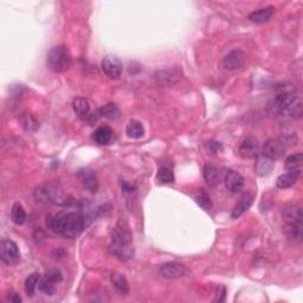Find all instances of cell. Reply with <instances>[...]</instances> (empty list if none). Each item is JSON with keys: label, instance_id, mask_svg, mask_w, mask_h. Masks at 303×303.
Returning <instances> with one entry per match:
<instances>
[{"label": "cell", "instance_id": "6da1fadb", "mask_svg": "<svg viewBox=\"0 0 303 303\" xmlns=\"http://www.w3.org/2000/svg\"><path fill=\"white\" fill-rule=\"evenodd\" d=\"M46 228L60 236L75 238L84 228V217L78 211H60L46 218Z\"/></svg>", "mask_w": 303, "mask_h": 303}, {"label": "cell", "instance_id": "7a4b0ae2", "mask_svg": "<svg viewBox=\"0 0 303 303\" xmlns=\"http://www.w3.org/2000/svg\"><path fill=\"white\" fill-rule=\"evenodd\" d=\"M109 250L116 258L124 260V262L133 257V234H132L130 225L124 219H120L112 230Z\"/></svg>", "mask_w": 303, "mask_h": 303}, {"label": "cell", "instance_id": "3957f363", "mask_svg": "<svg viewBox=\"0 0 303 303\" xmlns=\"http://www.w3.org/2000/svg\"><path fill=\"white\" fill-rule=\"evenodd\" d=\"M72 54L66 45H56L46 54V66L54 72H66L72 66Z\"/></svg>", "mask_w": 303, "mask_h": 303}, {"label": "cell", "instance_id": "277c9868", "mask_svg": "<svg viewBox=\"0 0 303 303\" xmlns=\"http://www.w3.org/2000/svg\"><path fill=\"white\" fill-rule=\"evenodd\" d=\"M34 198L37 202L40 204H62L66 199L62 190L58 188L56 185L52 184H43V185L38 186L34 191Z\"/></svg>", "mask_w": 303, "mask_h": 303}, {"label": "cell", "instance_id": "5b68a950", "mask_svg": "<svg viewBox=\"0 0 303 303\" xmlns=\"http://www.w3.org/2000/svg\"><path fill=\"white\" fill-rule=\"evenodd\" d=\"M280 89L281 90L278 92V94L268 103L266 112L272 116L284 114L286 106H288L290 100L294 96L292 95V89H284V86H281Z\"/></svg>", "mask_w": 303, "mask_h": 303}, {"label": "cell", "instance_id": "8992f818", "mask_svg": "<svg viewBox=\"0 0 303 303\" xmlns=\"http://www.w3.org/2000/svg\"><path fill=\"white\" fill-rule=\"evenodd\" d=\"M0 258L8 266H16L20 262V251L14 240H2V243H0Z\"/></svg>", "mask_w": 303, "mask_h": 303}, {"label": "cell", "instance_id": "52a82bcc", "mask_svg": "<svg viewBox=\"0 0 303 303\" xmlns=\"http://www.w3.org/2000/svg\"><path fill=\"white\" fill-rule=\"evenodd\" d=\"M101 68L104 75L112 80L120 78L122 75V70H124L121 60L115 56H107L103 58Z\"/></svg>", "mask_w": 303, "mask_h": 303}, {"label": "cell", "instance_id": "ba28073f", "mask_svg": "<svg viewBox=\"0 0 303 303\" xmlns=\"http://www.w3.org/2000/svg\"><path fill=\"white\" fill-rule=\"evenodd\" d=\"M159 272L164 278L176 280L188 275V269L179 262H167L160 266Z\"/></svg>", "mask_w": 303, "mask_h": 303}, {"label": "cell", "instance_id": "9c48e42d", "mask_svg": "<svg viewBox=\"0 0 303 303\" xmlns=\"http://www.w3.org/2000/svg\"><path fill=\"white\" fill-rule=\"evenodd\" d=\"M182 77V72L179 68H167V69L159 70L156 74V80L161 86H173L179 82Z\"/></svg>", "mask_w": 303, "mask_h": 303}, {"label": "cell", "instance_id": "30bf717a", "mask_svg": "<svg viewBox=\"0 0 303 303\" xmlns=\"http://www.w3.org/2000/svg\"><path fill=\"white\" fill-rule=\"evenodd\" d=\"M77 178H78L80 185L83 186V188L86 190L89 193H94L98 192V176L94 170L92 168H88V167H84V168H80L78 172H77Z\"/></svg>", "mask_w": 303, "mask_h": 303}, {"label": "cell", "instance_id": "8fae6325", "mask_svg": "<svg viewBox=\"0 0 303 303\" xmlns=\"http://www.w3.org/2000/svg\"><path fill=\"white\" fill-rule=\"evenodd\" d=\"M286 148V146L281 138H270L263 144L262 154L264 156L269 158V159H280V158L284 156Z\"/></svg>", "mask_w": 303, "mask_h": 303}, {"label": "cell", "instance_id": "7c38bea8", "mask_svg": "<svg viewBox=\"0 0 303 303\" xmlns=\"http://www.w3.org/2000/svg\"><path fill=\"white\" fill-rule=\"evenodd\" d=\"M246 63V54L240 49L232 50L228 52L223 60V66L228 72H236L244 66Z\"/></svg>", "mask_w": 303, "mask_h": 303}, {"label": "cell", "instance_id": "4fadbf2b", "mask_svg": "<svg viewBox=\"0 0 303 303\" xmlns=\"http://www.w3.org/2000/svg\"><path fill=\"white\" fill-rule=\"evenodd\" d=\"M224 182L228 191H230L231 193H238L243 190L246 180H244L243 176L236 172V170H226V172L224 174Z\"/></svg>", "mask_w": 303, "mask_h": 303}, {"label": "cell", "instance_id": "5bb4252c", "mask_svg": "<svg viewBox=\"0 0 303 303\" xmlns=\"http://www.w3.org/2000/svg\"><path fill=\"white\" fill-rule=\"evenodd\" d=\"M238 153L244 159H252L258 154V141L254 136H246L243 138L238 148Z\"/></svg>", "mask_w": 303, "mask_h": 303}, {"label": "cell", "instance_id": "9a60e30c", "mask_svg": "<svg viewBox=\"0 0 303 303\" xmlns=\"http://www.w3.org/2000/svg\"><path fill=\"white\" fill-rule=\"evenodd\" d=\"M301 168L288 170V172L282 174V176H280L278 178H277L276 186L282 190L292 188V186L295 185V184L298 182V179L301 178Z\"/></svg>", "mask_w": 303, "mask_h": 303}, {"label": "cell", "instance_id": "2e32d148", "mask_svg": "<svg viewBox=\"0 0 303 303\" xmlns=\"http://www.w3.org/2000/svg\"><path fill=\"white\" fill-rule=\"evenodd\" d=\"M275 8L274 6H266V8L256 10L252 11L251 14L248 16L250 22H254V24H264V22H269L272 17L275 14Z\"/></svg>", "mask_w": 303, "mask_h": 303}, {"label": "cell", "instance_id": "e0dca14e", "mask_svg": "<svg viewBox=\"0 0 303 303\" xmlns=\"http://www.w3.org/2000/svg\"><path fill=\"white\" fill-rule=\"evenodd\" d=\"M254 202V196L250 193H246L243 196L240 198V200L237 202L236 206H234V210L231 212V218L232 219H237L240 218L242 214H244L251 208Z\"/></svg>", "mask_w": 303, "mask_h": 303}, {"label": "cell", "instance_id": "ac0fdd59", "mask_svg": "<svg viewBox=\"0 0 303 303\" xmlns=\"http://www.w3.org/2000/svg\"><path fill=\"white\" fill-rule=\"evenodd\" d=\"M288 114L290 118H294V120H300L302 118L303 115V102L301 96H292V98L290 100V102L286 106V112Z\"/></svg>", "mask_w": 303, "mask_h": 303}, {"label": "cell", "instance_id": "d6986e66", "mask_svg": "<svg viewBox=\"0 0 303 303\" xmlns=\"http://www.w3.org/2000/svg\"><path fill=\"white\" fill-rule=\"evenodd\" d=\"M92 138L98 144H108L112 138V130L108 126H101L92 133Z\"/></svg>", "mask_w": 303, "mask_h": 303}, {"label": "cell", "instance_id": "ffe728a7", "mask_svg": "<svg viewBox=\"0 0 303 303\" xmlns=\"http://www.w3.org/2000/svg\"><path fill=\"white\" fill-rule=\"evenodd\" d=\"M302 210L298 205H289L283 210V219L286 223H302Z\"/></svg>", "mask_w": 303, "mask_h": 303}, {"label": "cell", "instance_id": "44dd1931", "mask_svg": "<svg viewBox=\"0 0 303 303\" xmlns=\"http://www.w3.org/2000/svg\"><path fill=\"white\" fill-rule=\"evenodd\" d=\"M19 122H20L22 127L26 132H30V133H34L40 128V121L31 112H22L20 116H19Z\"/></svg>", "mask_w": 303, "mask_h": 303}, {"label": "cell", "instance_id": "7402d4cb", "mask_svg": "<svg viewBox=\"0 0 303 303\" xmlns=\"http://www.w3.org/2000/svg\"><path fill=\"white\" fill-rule=\"evenodd\" d=\"M274 166H275V162H274L272 159H269V158L262 156L257 159L254 170H256V173L258 174L260 176H269V174L272 172Z\"/></svg>", "mask_w": 303, "mask_h": 303}, {"label": "cell", "instance_id": "603a6c76", "mask_svg": "<svg viewBox=\"0 0 303 303\" xmlns=\"http://www.w3.org/2000/svg\"><path fill=\"white\" fill-rule=\"evenodd\" d=\"M72 109L80 118L84 120L90 115V104L86 98H77L72 102Z\"/></svg>", "mask_w": 303, "mask_h": 303}, {"label": "cell", "instance_id": "cb8c5ba5", "mask_svg": "<svg viewBox=\"0 0 303 303\" xmlns=\"http://www.w3.org/2000/svg\"><path fill=\"white\" fill-rule=\"evenodd\" d=\"M110 280L112 286H115V289L120 292L121 295H127L130 292V284H128L127 278L122 275L120 272H112L110 275Z\"/></svg>", "mask_w": 303, "mask_h": 303}, {"label": "cell", "instance_id": "d4e9b609", "mask_svg": "<svg viewBox=\"0 0 303 303\" xmlns=\"http://www.w3.org/2000/svg\"><path fill=\"white\" fill-rule=\"evenodd\" d=\"M202 174H204V179L206 184H208V186H211V188H214V186H217L219 184V172L217 167L211 165V164L205 165Z\"/></svg>", "mask_w": 303, "mask_h": 303}, {"label": "cell", "instance_id": "484cf974", "mask_svg": "<svg viewBox=\"0 0 303 303\" xmlns=\"http://www.w3.org/2000/svg\"><path fill=\"white\" fill-rule=\"evenodd\" d=\"M126 134L130 138H140L144 136V128L142 124L138 120H130L126 127Z\"/></svg>", "mask_w": 303, "mask_h": 303}, {"label": "cell", "instance_id": "4316f807", "mask_svg": "<svg viewBox=\"0 0 303 303\" xmlns=\"http://www.w3.org/2000/svg\"><path fill=\"white\" fill-rule=\"evenodd\" d=\"M26 212H25L20 202H14L11 208V220L16 225H24L25 222H26Z\"/></svg>", "mask_w": 303, "mask_h": 303}, {"label": "cell", "instance_id": "83f0119b", "mask_svg": "<svg viewBox=\"0 0 303 303\" xmlns=\"http://www.w3.org/2000/svg\"><path fill=\"white\" fill-rule=\"evenodd\" d=\"M284 234L289 240H300L303 234V225L302 223H286Z\"/></svg>", "mask_w": 303, "mask_h": 303}, {"label": "cell", "instance_id": "f1b7e54d", "mask_svg": "<svg viewBox=\"0 0 303 303\" xmlns=\"http://www.w3.org/2000/svg\"><path fill=\"white\" fill-rule=\"evenodd\" d=\"M40 275L38 272H32L31 275H28V277L25 280V292H26L28 296H34V292H36V289L38 284H40Z\"/></svg>", "mask_w": 303, "mask_h": 303}, {"label": "cell", "instance_id": "f546056e", "mask_svg": "<svg viewBox=\"0 0 303 303\" xmlns=\"http://www.w3.org/2000/svg\"><path fill=\"white\" fill-rule=\"evenodd\" d=\"M176 176H174L173 170L170 166H161L156 173V180L160 184H170L174 182Z\"/></svg>", "mask_w": 303, "mask_h": 303}, {"label": "cell", "instance_id": "4dcf8cb0", "mask_svg": "<svg viewBox=\"0 0 303 303\" xmlns=\"http://www.w3.org/2000/svg\"><path fill=\"white\" fill-rule=\"evenodd\" d=\"M302 160H303V154L302 153H295V154H292V156H286V162H284L286 168L288 170L301 168Z\"/></svg>", "mask_w": 303, "mask_h": 303}, {"label": "cell", "instance_id": "1f68e13d", "mask_svg": "<svg viewBox=\"0 0 303 303\" xmlns=\"http://www.w3.org/2000/svg\"><path fill=\"white\" fill-rule=\"evenodd\" d=\"M38 289H40L44 295L52 296L54 292H56V283L51 282L46 276H44L43 278H40V284H38Z\"/></svg>", "mask_w": 303, "mask_h": 303}, {"label": "cell", "instance_id": "d6a6232c", "mask_svg": "<svg viewBox=\"0 0 303 303\" xmlns=\"http://www.w3.org/2000/svg\"><path fill=\"white\" fill-rule=\"evenodd\" d=\"M100 114L107 118H118V115H120V109H118V107L115 104V103H108V104H106L104 107L100 109Z\"/></svg>", "mask_w": 303, "mask_h": 303}, {"label": "cell", "instance_id": "836d02e7", "mask_svg": "<svg viewBox=\"0 0 303 303\" xmlns=\"http://www.w3.org/2000/svg\"><path fill=\"white\" fill-rule=\"evenodd\" d=\"M196 204L200 206L202 208L206 210V211H208V210L212 208L211 199H210V196L206 194L205 192L199 193V194L196 196Z\"/></svg>", "mask_w": 303, "mask_h": 303}, {"label": "cell", "instance_id": "e575fe53", "mask_svg": "<svg viewBox=\"0 0 303 303\" xmlns=\"http://www.w3.org/2000/svg\"><path fill=\"white\" fill-rule=\"evenodd\" d=\"M45 276H46L51 282L56 283V284H58V283H60V282L63 281L62 272H60L58 269H51V270H49V272L45 274Z\"/></svg>", "mask_w": 303, "mask_h": 303}, {"label": "cell", "instance_id": "d590c367", "mask_svg": "<svg viewBox=\"0 0 303 303\" xmlns=\"http://www.w3.org/2000/svg\"><path fill=\"white\" fill-rule=\"evenodd\" d=\"M225 296H226V289H225L224 286H219L218 290H217V294H216L214 301L223 302L225 300Z\"/></svg>", "mask_w": 303, "mask_h": 303}, {"label": "cell", "instance_id": "8d00e7d4", "mask_svg": "<svg viewBox=\"0 0 303 303\" xmlns=\"http://www.w3.org/2000/svg\"><path fill=\"white\" fill-rule=\"evenodd\" d=\"M208 146L210 148V150L214 152V153H217V152L222 150V144L217 142V141H208Z\"/></svg>", "mask_w": 303, "mask_h": 303}, {"label": "cell", "instance_id": "74e56055", "mask_svg": "<svg viewBox=\"0 0 303 303\" xmlns=\"http://www.w3.org/2000/svg\"><path fill=\"white\" fill-rule=\"evenodd\" d=\"M8 301L12 302V303H20L22 302V298H20V296H19V294H17V292H8Z\"/></svg>", "mask_w": 303, "mask_h": 303}]
</instances>
